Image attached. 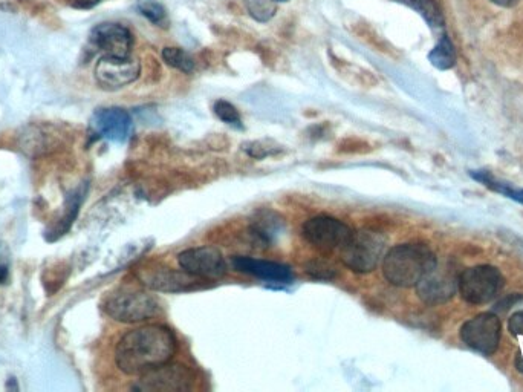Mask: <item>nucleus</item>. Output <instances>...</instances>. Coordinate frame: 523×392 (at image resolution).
<instances>
[{"label": "nucleus", "instance_id": "f257e3e1", "mask_svg": "<svg viewBox=\"0 0 523 392\" xmlns=\"http://www.w3.org/2000/svg\"><path fill=\"white\" fill-rule=\"evenodd\" d=\"M176 348L178 340L169 327L144 325L121 337L115 348V363L127 376H141L156 366L170 362Z\"/></svg>", "mask_w": 523, "mask_h": 392}, {"label": "nucleus", "instance_id": "f03ea898", "mask_svg": "<svg viewBox=\"0 0 523 392\" xmlns=\"http://www.w3.org/2000/svg\"><path fill=\"white\" fill-rule=\"evenodd\" d=\"M438 258L429 245L407 242L387 250L381 261V270L387 282L400 288L416 287V284L435 267Z\"/></svg>", "mask_w": 523, "mask_h": 392}, {"label": "nucleus", "instance_id": "7ed1b4c3", "mask_svg": "<svg viewBox=\"0 0 523 392\" xmlns=\"http://www.w3.org/2000/svg\"><path fill=\"white\" fill-rule=\"evenodd\" d=\"M387 252V238L374 229L352 232L345 247L340 250L342 262L354 273L366 275L374 272Z\"/></svg>", "mask_w": 523, "mask_h": 392}, {"label": "nucleus", "instance_id": "20e7f679", "mask_svg": "<svg viewBox=\"0 0 523 392\" xmlns=\"http://www.w3.org/2000/svg\"><path fill=\"white\" fill-rule=\"evenodd\" d=\"M104 313L123 324L147 322L160 313V302L152 294L138 290H118L109 294Z\"/></svg>", "mask_w": 523, "mask_h": 392}, {"label": "nucleus", "instance_id": "39448f33", "mask_svg": "<svg viewBox=\"0 0 523 392\" xmlns=\"http://www.w3.org/2000/svg\"><path fill=\"white\" fill-rule=\"evenodd\" d=\"M504 276L493 265H476L459 273L458 290L468 304H488L504 288Z\"/></svg>", "mask_w": 523, "mask_h": 392}, {"label": "nucleus", "instance_id": "423d86ee", "mask_svg": "<svg viewBox=\"0 0 523 392\" xmlns=\"http://www.w3.org/2000/svg\"><path fill=\"white\" fill-rule=\"evenodd\" d=\"M354 230L340 219L328 215L309 218L302 227V235L308 244L320 252H340L351 238Z\"/></svg>", "mask_w": 523, "mask_h": 392}, {"label": "nucleus", "instance_id": "0eeeda50", "mask_svg": "<svg viewBox=\"0 0 523 392\" xmlns=\"http://www.w3.org/2000/svg\"><path fill=\"white\" fill-rule=\"evenodd\" d=\"M195 377L187 366L164 363L138 376L132 386L138 392H187L193 388Z\"/></svg>", "mask_w": 523, "mask_h": 392}, {"label": "nucleus", "instance_id": "6e6552de", "mask_svg": "<svg viewBox=\"0 0 523 392\" xmlns=\"http://www.w3.org/2000/svg\"><path fill=\"white\" fill-rule=\"evenodd\" d=\"M459 273L450 262H436L435 267L416 284L418 298L427 305L446 304L458 291Z\"/></svg>", "mask_w": 523, "mask_h": 392}, {"label": "nucleus", "instance_id": "1a4fd4ad", "mask_svg": "<svg viewBox=\"0 0 523 392\" xmlns=\"http://www.w3.org/2000/svg\"><path fill=\"white\" fill-rule=\"evenodd\" d=\"M501 336V319L493 313L478 314L461 327L462 342L485 356L498 351Z\"/></svg>", "mask_w": 523, "mask_h": 392}, {"label": "nucleus", "instance_id": "9d476101", "mask_svg": "<svg viewBox=\"0 0 523 392\" xmlns=\"http://www.w3.org/2000/svg\"><path fill=\"white\" fill-rule=\"evenodd\" d=\"M140 62L132 57L103 56L95 65L94 76L104 91H118L138 80Z\"/></svg>", "mask_w": 523, "mask_h": 392}, {"label": "nucleus", "instance_id": "9b49d317", "mask_svg": "<svg viewBox=\"0 0 523 392\" xmlns=\"http://www.w3.org/2000/svg\"><path fill=\"white\" fill-rule=\"evenodd\" d=\"M179 267L189 275L207 281L221 279L227 273V262L216 247H192L178 255Z\"/></svg>", "mask_w": 523, "mask_h": 392}, {"label": "nucleus", "instance_id": "f8f14e48", "mask_svg": "<svg viewBox=\"0 0 523 392\" xmlns=\"http://www.w3.org/2000/svg\"><path fill=\"white\" fill-rule=\"evenodd\" d=\"M89 42L103 56L129 57L134 36L120 23H100L91 31Z\"/></svg>", "mask_w": 523, "mask_h": 392}, {"label": "nucleus", "instance_id": "ddd939ff", "mask_svg": "<svg viewBox=\"0 0 523 392\" xmlns=\"http://www.w3.org/2000/svg\"><path fill=\"white\" fill-rule=\"evenodd\" d=\"M91 128L98 137L115 143H123L132 134L134 123L129 112L121 108L98 109L92 115Z\"/></svg>", "mask_w": 523, "mask_h": 392}, {"label": "nucleus", "instance_id": "4468645a", "mask_svg": "<svg viewBox=\"0 0 523 392\" xmlns=\"http://www.w3.org/2000/svg\"><path fill=\"white\" fill-rule=\"evenodd\" d=\"M234 270L244 275L254 276L262 281L273 284H291L294 279L293 270L280 262L264 261V259L248 258V256H234L231 258Z\"/></svg>", "mask_w": 523, "mask_h": 392}, {"label": "nucleus", "instance_id": "2eb2a0df", "mask_svg": "<svg viewBox=\"0 0 523 392\" xmlns=\"http://www.w3.org/2000/svg\"><path fill=\"white\" fill-rule=\"evenodd\" d=\"M141 281L146 287L164 293H181V291L193 290L198 287L199 279L189 273L176 272L172 268H153L141 273Z\"/></svg>", "mask_w": 523, "mask_h": 392}, {"label": "nucleus", "instance_id": "dca6fc26", "mask_svg": "<svg viewBox=\"0 0 523 392\" xmlns=\"http://www.w3.org/2000/svg\"><path fill=\"white\" fill-rule=\"evenodd\" d=\"M470 175H472L476 181H479V183L487 186L488 189L502 193V195L507 196V198H511V200L523 204V189H514L510 184L501 183V181L496 180V178H494L490 172H487V170H472Z\"/></svg>", "mask_w": 523, "mask_h": 392}, {"label": "nucleus", "instance_id": "f3484780", "mask_svg": "<svg viewBox=\"0 0 523 392\" xmlns=\"http://www.w3.org/2000/svg\"><path fill=\"white\" fill-rule=\"evenodd\" d=\"M429 60L435 68L442 69V71L453 68L456 65V51L452 40L447 36H442L438 45L429 54Z\"/></svg>", "mask_w": 523, "mask_h": 392}, {"label": "nucleus", "instance_id": "a211bd4d", "mask_svg": "<svg viewBox=\"0 0 523 392\" xmlns=\"http://www.w3.org/2000/svg\"><path fill=\"white\" fill-rule=\"evenodd\" d=\"M163 60L170 68L178 69L184 74H192L195 71V60L181 48H164Z\"/></svg>", "mask_w": 523, "mask_h": 392}, {"label": "nucleus", "instance_id": "6ab92c4d", "mask_svg": "<svg viewBox=\"0 0 523 392\" xmlns=\"http://www.w3.org/2000/svg\"><path fill=\"white\" fill-rule=\"evenodd\" d=\"M400 2H404V4L412 7L413 10L423 14L424 19L429 22L430 27H442L441 14H439L438 8L435 7V4H433L432 0H400Z\"/></svg>", "mask_w": 523, "mask_h": 392}, {"label": "nucleus", "instance_id": "aec40b11", "mask_svg": "<svg viewBox=\"0 0 523 392\" xmlns=\"http://www.w3.org/2000/svg\"><path fill=\"white\" fill-rule=\"evenodd\" d=\"M138 10L149 22L155 23L158 27H166V10H164L163 5L158 4L155 0H140Z\"/></svg>", "mask_w": 523, "mask_h": 392}, {"label": "nucleus", "instance_id": "412c9836", "mask_svg": "<svg viewBox=\"0 0 523 392\" xmlns=\"http://www.w3.org/2000/svg\"><path fill=\"white\" fill-rule=\"evenodd\" d=\"M248 13L257 22H268L276 16V7H274L273 0H245Z\"/></svg>", "mask_w": 523, "mask_h": 392}, {"label": "nucleus", "instance_id": "4be33fe9", "mask_svg": "<svg viewBox=\"0 0 523 392\" xmlns=\"http://www.w3.org/2000/svg\"><path fill=\"white\" fill-rule=\"evenodd\" d=\"M215 114L218 115L219 120L224 121L227 125L233 126L236 129H242V118L239 115L238 109L234 108L230 102L225 100H218L213 106Z\"/></svg>", "mask_w": 523, "mask_h": 392}, {"label": "nucleus", "instance_id": "5701e85b", "mask_svg": "<svg viewBox=\"0 0 523 392\" xmlns=\"http://www.w3.org/2000/svg\"><path fill=\"white\" fill-rule=\"evenodd\" d=\"M508 330H510V333L514 334V336L523 337V310L517 311V313H514L513 316L510 317Z\"/></svg>", "mask_w": 523, "mask_h": 392}, {"label": "nucleus", "instance_id": "b1692460", "mask_svg": "<svg viewBox=\"0 0 523 392\" xmlns=\"http://www.w3.org/2000/svg\"><path fill=\"white\" fill-rule=\"evenodd\" d=\"M101 0H69V4L75 8H82V10H89L94 8L95 5L100 4Z\"/></svg>", "mask_w": 523, "mask_h": 392}, {"label": "nucleus", "instance_id": "393cba45", "mask_svg": "<svg viewBox=\"0 0 523 392\" xmlns=\"http://www.w3.org/2000/svg\"><path fill=\"white\" fill-rule=\"evenodd\" d=\"M493 4L499 5V7H511L516 4L517 0H491Z\"/></svg>", "mask_w": 523, "mask_h": 392}, {"label": "nucleus", "instance_id": "a878e982", "mask_svg": "<svg viewBox=\"0 0 523 392\" xmlns=\"http://www.w3.org/2000/svg\"><path fill=\"white\" fill-rule=\"evenodd\" d=\"M7 276H8L7 268L0 267V284H2V282L5 281V279H7Z\"/></svg>", "mask_w": 523, "mask_h": 392}, {"label": "nucleus", "instance_id": "bb28decb", "mask_svg": "<svg viewBox=\"0 0 523 392\" xmlns=\"http://www.w3.org/2000/svg\"><path fill=\"white\" fill-rule=\"evenodd\" d=\"M273 2H290V0H273Z\"/></svg>", "mask_w": 523, "mask_h": 392}]
</instances>
